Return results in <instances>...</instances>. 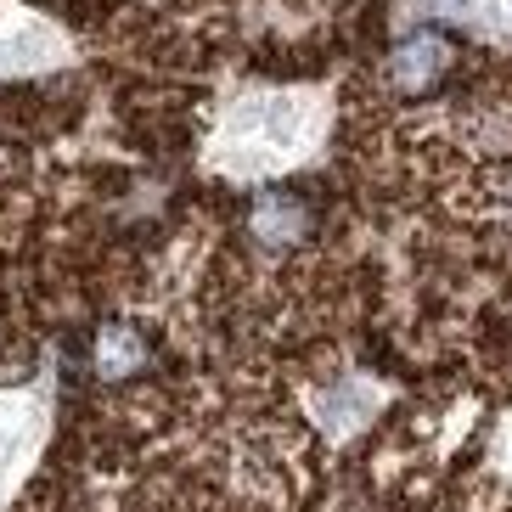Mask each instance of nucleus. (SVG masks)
<instances>
[{
  "instance_id": "nucleus-4",
  "label": "nucleus",
  "mask_w": 512,
  "mask_h": 512,
  "mask_svg": "<svg viewBox=\"0 0 512 512\" xmlns=\"http://www.w3.org/2000/svg\"><path fill=\"white\" fill-rule=\"evenodd\" d=\"M439 68H445V46H439L434 34L400 46V57H394V79L400 85H428V79H439Z\"/></svg>"
},
{
  "instance_id": "nucleus-2",
  "label": "nucleus",
  "mask_w": 512,
  "mask_h": 512,
  "mask_svg": "<svg viewBox=\"0 0 512 512\" xmlns=\"http://www.w3.org/2000/svg\"><path fill=\"white\" fill-rule=\"evenodd\" d=\"M57 34L29 17H0V68H40L57 57Z\"/></svg>"
},
{
  "instance_id": "nucleus-1",
  "label": "nucleus",
  "mask_w": 512,
  "mask_h": 512,
  "mask_svg": "<svg viewBox=\"0 0 512 512\" xmlns=\"http://www.w3.org/2000/svg\"><path fill=\"white\" fill-rule=\"evenodd\" d=\"M310 141H316V113L299 96H254L248 107L231 113L220 152H231L248 169H265V164H287Z\"/></svg>"
},
{
  "instance_id": "nucleus-3",
  "label": "nucleus",
  "mask_w": 512,
  "mask_h": 512,
  "mask_svg": "<svg viewBox=\"0 0 512 512\" xmlns=\"http://www.w3.org/2000/svg\"><path fill=\"white\" fill-rule=\"evenodd\" d=\"M304 231V209L293 203V197H265L254 209V237L271 242V248H282V242H293Z\"/></svg>"
}]
</instances>
